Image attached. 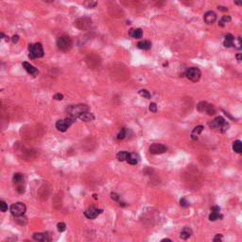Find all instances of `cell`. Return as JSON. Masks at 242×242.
<instances>
[{"instance_id":"obj_1","label":"cell","mask_w":242,"mask_h":242,"mask_svg":"<svg viewBox=\"0 0 242 242\" xmlns=\"http://www.w3.org/2000/svg\"><path fill=\"white\" fill-rule=\"evenodd\" d=\"M89 111V107L85 104H77V105H70L66 108V113L69 116L78 118L82 113Z\"/></svg>"},{"instance_id":"obj_2","label":"cell","mask_w":242,"mask_h":242,"mask_svg":"<svg viewBox=\"0 0 242 242\" xmlns=\"http://www.w3.org/2000/svg\"><path fill=\"white\" fill-rule=\"evenodd\" d=\"M28 57L30 59H37V58H42L44 57V48L41 43H36V44H31L28 45Z\"/></svg>"},{"instance_id":"obj_3","label":"cell","mask_w":242,"mask_h":242,"mask_svg":"<svg viewBox=\"0 0 242 242\" xmlns=\"http://www.w3.org/2000/svg\"><path fill=\"white\" fill-rule=\"evenodd\" d=\"M57 46L61 51L64 52H67L69 51L72 46H73V42L72 39L67 36V35H64L61 36L58 40H57Z\"/></svg>"},{"instance_id":"obj_4","label":"cell","mask_w":242,"mask_h":242,"mask_svg":"<svg viewBox=\"0 0 242 242\" xmlns=\"http://www.w3.org/2000/svg\"><path fill=\"white\" fill-rule=\"evenodd\" d=\"M209 126L212 129L219 130L221 132H225L229 128V124L227 123V121L222 116H217L212 122L209 123Z\"/></svg>"},{"instance_id":"obj_5","label":"cell","mask_w":242,"mask_h":242,"mask_svg":"<svg viewBox=\"0 0 242 242\" xmlns=\"http://www.w3.org/2000/svg\"><path fill=\"white\" fill-rule=\"evenodd\" d=\"M77 118L75 117H72V116H69L67 118H64V119H60L56 122L55 126H56V129L62 132H64L67 131V129L73 124L75 123Z\"/></svg>"},{"instance_id":"obj_6","label":"cell","mask_w":242,"mask_h":242,"mask_svg":"<svg viewBox=\"0 0 242 242\" xmlns=\"http://www.w3.org/2000/svg\"><path fill=\"white\" fill-rule=\"evenodd\" d=\"M13 183L16 187V191L19 194H23L25 193L26 190V185H25V181H24V176L21 173H15L13 178Z\"/></svg>"},{"instance_id":"obj_7","label":"cell","mask_w":242,"mask_h":242,"mask_svg":"<svg viewBox=\"0 0 242 242\" xmlns=\"http://www.w3.org/2000/svg\"><path fill=\"white\" fill-rule=\"evenodd\" d=\"M10 210H11V213L13 216L20 217V216L25 215V213L27 211V207H26L25 203H15L11 206Z\"/></svg>"},{"instance_id":"obj_8","label":"cell","mask_w":242,"mask_h":242,"mask_svg":"<svg viewBox=\"0 0 242 242\" xmlns=\"http://www.w3.org/2000/svg\"><path fill=\"white\" fill-rule=\"evenodd\" d=\"M185 76L188 80H190L193 82H197L200 80L201 77H202V72L199 68L197 67H190L189 69H187Z\"/></svg>"},{"instance_id":"obj_9","label":"cell","mask_w":242,"mask_h":242,"mask_svg":"<svg viewBox=\"0 0 242 242\" xmlns=\"http://www.w3.org/2000/svg\"><path fill=\"white\" fill-rule=\"evenodd\" d=\"M197 109L199 112L206 113L209 116H214L216 114V109L212 104H209L206 101H202L197 105Z\"/></svg>"},{"instance_id":"obj_10","label":"cell","mask_w":242,"mask_h":242,"mask_svg":"<svg viewBox=\"0 0 242 242\" xmlns=\"http://www.w3.org/2000/svg\"><path fill=\"white\" fill-rule=\"evenodd\" d=\"M167 151V146L159 143H154L150 147V152L152 154H162V153H165Z\"/></svg>"},{"instance_id":"obj_11","label":"cell","mask_w":242,"mask_h":242,"mask_svg":"<svg viewBox=\"0 0 242 242\" xmlns=\"http://www.w3.org/2000/svg\"><path fill=\"white\" fill-rule=\"evenodd\" d=\"M102 212H103L102 209H98V208H95V207L92 206V207H89L88 209L85 210L84 216H85L87 219H95L96 217H98L100 214H101Z\"/></svg>"},{"instance_id":"obj_12","label":"cell","mask_w":242,"mask_h":242,"mask_svg":"<svg viewBox=\"0 0 242 242\" xmlns=\"http://www.w3.org/2000/svg\"><path fill=\"white\" fill-rule=\"evenodd\" d=\"M91 24H92V21H91V19H89V18H80V19H78V20L75 22V26H76L78 28L83 29V30L89 28L90 26H91Z\"/></svg>"},{"instance_id":"obj_13","label":"cell","mask_w":242,"mask_h":242,"mask_svg":"<svg viewBox=\"0 0 242 242\" xmlns=\"http://www.w3.org/2000/svg\"><path fill=\"white\" fill-rule=\"evenodd\" d=\"M32 238L36 241H41V242H48L50 240L49 234L47 233H35L33 234Z\"/></svg>"},{"instance_id":"obj_14","label":"cell","mask_w":242,"mask_h":242,"mask_svg":"<svg viewBox=\"0 0 242 242\" xmlns=\"http://www.w3.org/2000/svg\"><path fill=\"white\" fill-rule=\"evenodd\" d=\"M22 65H23V67L25 68V70H26L28 74H30L31 76L36 77V76L39 74V70H38L36 67H34L32 64H28V63H27V62H24V63L22 64Z\"/></svg>"},{"instance_id":"obj_15","label":"cell","mask_w":242,"mask_h":242,"mask_svg":"<svg viewBox=\"0 0 242 242\" xmlns=\"http://www.w3.org/2000/svg\"><path fill=\"white\" fill-rule=\"evenodd\" d=\"M203 20L206 24L208 25H212L216 22L217 20V14L214 12H207L204 16H203Z\"/></svg>"},{"instance_id":"obj_16","label":"cell","mask_w":242,"mask_h":242,"mask_svg":"<svg viewBox=\"0 0 242 242\" xmlns=\"http://www.w3.org/2000/svg\"><path fill=\"white\" fill-rule=\"evenodd\" d=\"M78 118H80V120L85 121V122H90V121H93L95 119V116L92 113H90L89 111H87V112L82 113Z\"/></svg>"},{"instance_id":"obj_17","label":"cell","mask_w":242,"mask_h":242,"mask_svg":"<svg viewBox=\"0 0 242 242\" xmlns=\"http://www.w3.org/2000/svg\"><path fill=\"white\" fill-rule=\"evenodd\" d=\"M203 129H204V127H203V125H199V126L195 127L194 130H193L192 132H191V138H192L193 140H197V139H198V136L203 132Z\"/></svg>"},{"instance_id":"obj_18","label":"cell","mask_w":242,"mask_h":242,"mask_svg":"<svg viewBox=\"0 0 242 242\" xmlns=\"http://www.w3.org/2000/svg\"><path fill=\"white\" fill-rule=\"evenodd\" d=\"M129 35L134 39H140L143 36V31L141 28H131L129 31Z\"/></svg>"},{"instance_id":"obj_19","label":"cell","mask_w":242,"mask_h":242,"mask_svg":"<svg viewBox=\"0 0 242 242\" xmlns=\"http://www.w3.org/2000/svg\"><path fill=\"white\" fill-rule=\"evenodd\" d=\"M192 234H193V232H192L191 228H189V227H184V228L182 230V232H181L180 237H181L183 240H186V239H188V238L192 235Z\"/></svg>"},{"instance_id":"obj_20","label":"cell","mask_w":242,"mask_h":242,"mask_svg":"<svg viewBox=\"0 0 242 242\" xmlns=\"http://www.w3.org/2000/svg\"><path fill=\"white\" fill-rule=\"evenodd\" d=\"M137 47L143 50H149L152 48V43L148 40H144L137 44Z\"/></svg>"},{"instance_id":"obj_21","label":"cell","mask_w":242,"mask_h":242,"mask_svg":"<svg viewBox=\"0 0 242 242\" xmlns=\"http://www.w3.org/2000/svg\"><path fill=\"white\" fill-rule=\"evenodd\" d=\"M234 40V37L231 33L226 34L225 37H224V42H223L224 46H226V47H231V46H233Z\"/></svg>"},{"instance_id":"obj_22","label":"cell","mask_w":242,"mask_h":242,"mask_svg":"<svg viewBox=\"0 0 242 242\" xmlns=\"http://www.w3.org/2000/svg\"><path fill=\"white\" fill-rule=\"evenodd\" d=\"M233 151L236 153H241V152H242V142L240 140H235L233 143Z\"/></svg>"},{"instance_id":"obj_23","label":"cell","mask_w":242,"mask_h":242,"mask_svg":"<svg viewBox=\"0 0 242 242\" xmlns=\"http://www.w3.org/2000/svg\"><path fill=\"white\" fill-rule=\"evenodd\" d=\"M138 161H139L138 155L135 154V153H131L130 152V155H129V157L127 159V162L129 164H131V165H136L138 163Z\"/></svg>"},{"instance_id":"obj_24","label":"cell","mask_w":242,"mask_h":242,"mask_svg":"<svg viewBox=\"0 0 242 242\" xmlns=\"http://www.w3.org/2000/svg\"><path fill=\"white\" fill-rule=\"evenodd\" d=\"M129 155H130V152H119L116 154V159H117L119 162L127 161Z\"/></svg>"},{"instance_id":"obj_25","label":"cell","mask_w":242,"mask_h":242,"mask_svg":"<svg viewBox=\"0 0 242 242\" xmlns=\"http://www.w3.org/2000/svg\"><path fill=\"white\" fill-rule=\"evenodd\" d=\"M98 5V0H85L84 6L88 9H93Z\"/></svg>"},{"instance_id":"obj_26","label":"cell","mask_w":242,"mask_h":242,"mask_svg":"<svg viewBox=\"0 0 242 242\" xmlns=\"http://www.w3.org/2000/svg\"><path fill=\"white\" fill-rule=\"evenodd\" d=\"M223 216L219 214V212H212L210 215H209V220L211 221H215V220H218V219H222Z\"/></svg>"},{"instance_id":"obj_27","label":"cell","mask_w":242,"mask_h":242,"mask_svg":"<svg viewBox=\"0 0 242 242\" xmlns=\"http://www.w3.org/2000/svg\"><path fill=\"white\" fill-rule=\"evenodd\" d=\"M139 95H141V96H143L144 99H151L152 98V95H151V93L148 91V90H146V89H141V90H139Z\"/></svg>"},{"instance_id":"obj_28","label":"cell","mask_w":242,"mask_h":242,"mask_svg":"<svg viewBox=\"0 0 242 242\" xmlns=\"http://www.w3.org/2000/svg\"><path fill=\"white\" fill-rule=\"evenodd\" d=\"M231 21V17L229 15H224L221 17V19L219 20V26L220 27H224L227 23H229Z\"/></svg>"},{"instance_id":"obj_29","label":"cell","mask_w":242,"mask_h":242,"mask_svg":"<svg viewBox=\"0 0 242 242\" xmlns=\"http://www.w3.org/2000/svg\"><path fill=\"white\" fill-rule=\"evenodd\" d=\"M233 45L235 46L237 49H241L242 47V41H241V37H237V38H234V43H233Z\"/></svg>"},{"instance_id":"obj_30","label":"cell","mask_w":242,"mask_h":242,"mask_svg":"<svg viewBox=\"0 0 242 242\" xmlns=\"http://www.w3.org/2000/svg\"><path fill=\"white\" fill-rule=\"evenodd\" d=\"M16 218V222L19 223L20 225H25L27 223V219L24 216H20V217H15Z\"/></svg>"},{"instance_id":"obj_31","label":"cell","mask_w":242,"mask_h":242,"mask_svg":"<svg viewBox=\"0 0 242 242\" xmlns=\"http://www.w3.org/2000/svg\"><path fill=\"white\" fill-rule=\"evenodd\" d=\"M126 135H127V130H126V129H121V131L118 132V134H117L116 138H117L118 140H120V139H124V138L126 137Z\"/></svg>"},{"instance_id":"obj_32","label":"cell","mask_w":242,"mask_h":242,"mask_svg":"<svg viewBox=\"0 0 242 242\" xmlns=\"http://www.w3.org/2000/svg\"><path fill=\"white\" fill-rule=\"evenodd\" d=\"M8 204L4 201H0V211L1 212H7L8 211Z\"/></svg>"},{"instance_id":"obj_33","label":"cell","mask_w":242,"mask_h":242,"mask_svg":"<svg viewBox=\"0 0 242 242\" xmlns=\"http://www.w3.org/2000/svg\"><path fill=\"white\" fill-rule=\"evenodd\" d=\"M57 229H58V231L59 232H64V231H65V229H66V225H65V223L64 222H59L58 224H57Z\"/></svg>"},{"instance_id":"obj_34","label":"cell","mask_w":242,"mask_h":242,"mask_svg":"<svg viewBox=\"0 0 242 242\" xmlns=\"http://www.w3.org/2000/svg\"><path fill=\"white\" fill-rule=\"evenodd\" d=\"M180 204H181L182 207H188L190 205V203L186 201L185 198H183V199L180 200Z\"/></svg>"},{"instance_id":"obj_35","label":"cell","mask_w":242,"mask_h":242,"mask_svg":"<svg viewBox=\"0 0 242 242\" xmlns=\"http://www.w3.org/2000/svg\"><path fill=\"white\" fill-rule=\"evenodd\" d=\"M150 111H151L152 113H156V112H157V105H156V103L152 102V103L150 104Z\"/></svg>"},{"instance_id":"obj_36","label":"cell","mask_w":242,"mask_h":242,"mask_svg":"<svg viewBox=\"0 0 242 242\" xmlns=\"http://www.w3.org/2000/svg\"><path fill=\"white\" fill-rule=\"evenodd\" d=\"M222 239H223V236H222V234H216V235L214 236V238H213V240H214L215 242H220V241H222Z\"/></svg>"},{"instance_id":"obj_37","label":"cell","mask_w":242,"mask_h":242,"mask_svg":"<svg viewBox=\"0 0 242 242\" xmlns=\"http://www.w3.org/2000/svg\"><path fill=\"white\" fill-rule=\"evenodd\" d=\"M111 198H112V200H114V201H116V202H118L119 201V195L118 194H116V193H115V192H112L111 193Z\"/></svg>"},{"instance_id":"obj_38","label":"cell","mask_w":242,"mask_h":242,"mask_svg":"<svg viewBox=\"0 0 242 242\" xmlns=\"http://www.w3.org/2000/svg\"><path fill=\"white\" fill-rule=\"evenodd\" d=\"M53 99H54V100H62L64 99V95H62V94L58 93V94H56V95H53Z\"/></svg>"},{"instance_id":"obj_39","label":"cell","mask_w":242,"mask_h":242,"mask_svg":"<svg viewBox=\"0 0 242 242\" xmlns=\"http://www.w3.org/2000/svg\"><path fill=\"white\" fill-rule=\"evenodd\" d=\"M12 41H13V44H16L19 41V36L18 35H13V38H12Z\"/></svg>"},{"instance_id":"obj_40","label":"cell","mask_w":242,"mask_h":242,"mask_svg":"<svg viewBox=\"0 0 242 242\" xmlns=\"http://www.w3.org/2000/svg\"><path fill=\"white\" fill-rule=\"evenodd\" d=\"M211 210H212V212H219L220 211V207L219 206H213L211 208Z\"/></svg>"},{"instance_id":"obj_41","label":"cell","mask_w":242,"mask_h":242,"mask_svg":"<svg viewBox=\"0 0 242 242\" xmlns=\"http://www.w3.org/2000/svg\"><path fill=\"white\" fill-rule=\"evenodd\" d=\"M2 38H5L7 41L9 40V37H8V36H6V35H5L4 33H2V32H0V41H1V39H2Z\"/></svg>"},{"instance_id":"obj_42","label":"cell","mask_w":242,"mask_h":242,"mask_svg":"<svg viewBox=\"0 0 242 242\" xmlns=\"http://www.w3.org/2000/svg\"><path fill=\"white\" fill-rule=\"evenodd\" d=\"M219 10H220V11H222V12H227V11H228V9H227V8H225V7H221V6H219Z\"/></svg>"},{"instance_id":"obj_43","label":"cell","mask_w":242,"mask_h":242,"mask_svg":"<svg viewBox=\"0 0 242 242\" xmlns=\"http://www.w3.org/2000/svg\"><path fill=\"white\" fill-rule=\"evenodd\" d=\"M236 58H237V61H238V62H241V54H237V55H236Z\"/></svg>"},{"instance_id":"obj_44","label":"cell","mask_w":242,"mask_h":242,"mask_svg":"<svg viewBox=\"0 0 242 242\" xmlns=\"http://www.w3.org/2000/svg\"><path fill=\"white\" fill-rule=\"evenodd\" d=\"M161 241H162V242H164V241H171V239H169V238H164V239H162Z\"/></svg>"},{"instance_id":"obj_45","label":"cell","mask_w":242,"mask_h":242,"mask_svg":"<svg viewBox=\"0 0 242 242\" xmlns=\"http://www.w3.org/2000/svg\"><path fill=\"white\" fill-rule=\"evenodd\" d=\"M237 5H240L241 4V1H240V0H235V1H234Z\"/></svg>"},{"instance_id":"obj_46","label":"cell","mask_w":242,"mask_h":242,"mask_svg":"<svg viewBox=\"0 0 242 242\" xmlns=\"http://www.w3.org/2000/svg\"><path fill=\"white\" fill-rule=\"evenodd\" d=\"M44 1H45V2H52V1H54V0H44Z\"/></svg>"},{"instance_id":"obj_47","label":"cell","mask_w":242,"mask_h":242,"mask_svg":"<svg viewBox=\"0 0 242 242\" xmlns=\"http://www.w3.org/2000/svg\"><path fill=\"white\" fill-rule=\"evenodd\" d=\"M94 199H95V200H96V199H98V197H96V195H95V194L94 195Z\"/></svg>"}]
</instances>
